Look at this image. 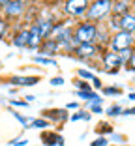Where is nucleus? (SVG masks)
<instances>
[{
    "mask_svg": "<svg viewBox=\"0 0 135 146\" xmlns=\"http://www.w3.org/2000/svg\"><path fill=\"white\" fill-rule=\"evenodd\" d=\"M111 9H113V0H96V2H92V6H88L86 19L88 21H101Z\"/></svg>",
    "mask_w": 135,
    "mask_h": 146,
    "instance_id": "1",
    "label": "nucleus"
},
{
    "mask_svg": "<svg viewBox=\"0 0 135 146\" xmlns=\"http://www.w3.org/2000/svg\"><path fill=\"white\" fill-rule=\"evenodd\" d=\"M96 36H98V28H96V25H92V23L79 25L77 30L73 32V39L79 45H83V43H94Z\"/></svg>",
    "mask_w": 135,
    "mask_h": 146,
    "instance_id": "2",
    "label": "nucleus"
},
{
    "mask_svg": "<svg viewBox=\"0 0 135 146\" xmlns=\"http://www.w3.org/2000/svg\"><path fill=\"white\" fill-rule=\"evenodd\" d=\"M131 45H133V34H128V32H124V30L116 32V34L111 38V47H113L116 52L126 51V49L131 47Z\"/></svg>",
    "mask_w": 135,
    "mask_h": 146,
    "instance_id": "3",
    "label": "nucleus"
},
{
    "mask_svg": "<svg viewBox=\"0 0 135 146\" xmlns=\"http://www.w3.org/2000/svg\"><path fill=\"white\" fill-rule=\"evenodd\" d=\"M66 13L71 15V17H79V15H83L86 13L88 9V0H68L64 6Z\"/></svg>",
    "mask_w": 135,
    "mask_h": 146,
    "instance_id": "4",
    "label": "nucleus"
},
{
    "mask_svg": "<svg viewBox=\"0 0 135 146\" xmlns=\"http://www.w3.org/2000/svg\"><path fill=\"white\" fill-rule=\"evenodd\" d=\"M103 64H105V68H113L111 71H114V68L118 69L122 66V60H120L118 52H105L103 54Z\"/></svg>",
    "mask_w": 135,
    "mask_h": 146,
    "instance_id": "5",
    "label": "nucleus"
},
{
    "mask_svg": "<svg viewBox=\"0 0 135 146\" xmlns=\"http://www.w3.org/2000/svg\"><path fill=\"white\" fill-rule=\"evenodd\" d=\"M23 4L21 2H17V0H9L8 4L4 6V13L8 15V17H17V15H21L23 13Z\"/></svg>",
    "mask_w": 135,
    "mask_h": 146,
    "instance_id": "6",
    "label": "nucleus"
},
{
    "mask_svg": "<svg viewBox=\"0 0 135 146\" xmlns=\"http://www.w3.org/2000/svg\"><path fill=\"white\" fill-rule=\"evenodd\" d=\"M79 58H92V56L96 54V45L94 43H83V45H79L75 49Z\"/></svg>",
    "mask_w": 135,
    "mask_h": 146,
    "instance_id": "7",
    "label": "nucleus"
},
{
    "mask_svg": "<svg viewBox=\"0 0 135 146\" xmlns=\"http://www.w3.org/2000/svg\"><path fill=\"white\" fill-rule=\"evenodd\" d=\"M120 30L128 32V34H133L135 32V15L128 13V15L120 17Z\"/></svg>",
    "mask_w": 135,
    "mask_h": 146,
    "instance_id": "8",
    "label": "nucleus"
},
{
    "mask_svg": "<svg viewBox=\"0 0 135 146\" xmlns=\"http://www.w3.org/2000/svg\"><path fill=\"white\" fill-rule=\"evenodd\" d=\"M34 26L38 28V32H39V36H41V39L49 38V36H51V32H53V28H55L51 21H38Z\"/></svg>",
    "mask_w": 135,
    "mask_h": 146,
    "instance_id": "9",
    "label": "nucleus"
},
{
    "mask_svg": "<svg viewBox=\"0 0 135 146\" xmlns=\"http://www.w3.org/2000/svg\"><path fill=\"white\" fill-rule=\"evenodd\" d=\"M128 9H130L128 0H116V2H113V9H111V11H113L116 17H124V15H128Z\"/></svg>",
    "mask_w": 135,
    "mask_h": 146,
    "instance_id": "10",
    "label": "nucleus"
},
{
    "mask_svg": "<svg viewBox=\"0 0 135 146\" xmlns=\"http://www.w3.org/2000/svg\"><path fill=\"white\" fill-rule=\"evenodd\" d=\"M28 41H30V30H23L13 38V45L17 47H28Z\"/></svg>",
    "mask_w": 135,
    "mask_h": 146,
    "instance_id": "11",
    "label": "nucleus"
},
{
    "mask_svg": "<svg viewBox=\"0 0 135 146\" xmlns=\"http://www.w3.org/2000/svg\"><path fill=\"white\" fill-rule=\"evenodd\" d=\"M43 144L47 146H53V144H58V146H64V139L58 137L57 133H43Z\"/></svg>",
    "mask_w": 135,
    "mask_h": 146,
    "instance_id": "12",
    "label": "nucleus"
},
{
    "mask_svg": "<svg viewBox=\"0 0 135 146\" xmlns=\"http://www.w3.org/2000/svg\"><path fill=\"white\" fill-rule=\"evenodd\" d=\"M58 49H60V43L55 41V39H47V41L41 45V51H43V54H55Z\"/></svg>",
    "mask_w": 135,
    "mask_h": 146,
    "instance_id": "13",
    "label": "nucleus"
},
{
    "mask_svg": "<svg viewBox=\"0 0 135 146\" xmlns=\"http://www.w3.org/2000/svg\"><path fill=\"white\" fill-rule=\"evenodd\" d=\"M38 82V77H11V84L19 86H34Z\"/></svg>",
    "mask_w": 135,
    "mask_h": 146,
    "instance_id": "14",
    "label": "nucleus"
},
{
    "mask_svg": "<svg viewBox=\"0 0 135 146\" xmlns=\"http://www.w3.org/2000/svg\"><path fill=\"white\" fill-rule=\"evenodd\" d=\"M39 43H41V36H39L38 28H36V26H32V28H30V41H28V47L36 49Z\"/></svg>",
    "mask_w": 135,
    "mask_h": 146,
    "instance_id": "15",
    "label": "nucleus"
},
{
    "mask_svg": "<svg viewBox=\"0 0 135 146\" xmlns=\"http://www.w3.org/2000/svg\"><path fill=\"white\" fill-rule=\"evenodd\" d=\"M38 64H45V66H57V60H53V58H45V56H36L34 58Z\"/></svg>",
    "mask_w": 135,
    "mask_h": 146,
    "instance_id": "16",
    "label": "nucleus"
},
{
    "mask_svg": "<svg viewBox=\"0 0 135 146\" xmlns=\"http://www.w3.org/2000/svg\"><path fill=\"white\" fill-rule=\"evenodd\" d=\"M131 54H133V51H131V49H126V51H120V52H118V56H120V60H122V64L130 62Z\"/></svg>",
    "mask_w": 135,
    "mask_h": 146,
    "instance_id": "17",
    "label": "nucleus"
},
{
    "mask_svg": "<svg viewBox=\"0 0 135 146\" xmlns=\"http://www.w3.org/2000/svg\"><path fill=\"white\" fill-rule=\"evenodd\" d=\"M30 125L32 127H47V120H32Z\"/></svg>",
    "mask_w": 135,
    "mask_h": 146,
    "instance_id": "18",
    "label": "nucleus"
},
{
    "mask_svg": "<svg viewBox=\"0 0 135 146\" xmlns=\"http://www.w3.org/2000/svg\"><path fill=\"white\" fill-rule=\"evenodd\" d=\"M75 86H79L81 90H90V84L84 82V81H77V82H75Z\"/></svg>",
    "mask_w": 135,
    "mask_h": 146,
    "instance_id": "19",
    "label": "nucleus"
},
{
    "mask_svg": "<svg viewBox=\"0 0 135 146\" xmlns=\"http://www.w3.org/2000/svg\"><path fill=\"white\" fill-rule=\"evenodd\" d=\"M6 28H8V23H6L4 19H0V38L6 34Z\"/></svg>",
    "mask_w": 135,
    "mask_h": 146,
    "instance_id": "20",
    "label": "nucleus"
},
{
    "mask_svg": "<svg viewBox=\"0 0 135 146\" xmlns=\"http://www.w3.org/2000/svg\"><path fill=\"white\" fill-rule=\"evenodd\" d=\"M90 146H107V139L101 137V139H98V141H94Z\"/></svg>",
    "mask_w": 135,
    "mask_h": 146,
    "instance_id": "21",
    "label": "nucleus"
},
{
    "mask_svg": "<svg viewBox=\"0 0 135 146\" xmlns=\"http://www.w3.org/2000/svg\"><path fill=\"white\" fill-rule=\"evenodd\" d=\"M79 75H81V77H84V79H92V81H94V75H92V73H88V71H84V69H79Z\"/></svg>",
    "mask_w": 135,
    "mask_h": 146,
    "instance_id": "22",
    "label": "nucleus"
},
{
    "mask_svg": "<svg viewBox=\"0 0 135 146\" xmlns=\"http://www.w3.org/2000/svg\"><path fill=\"white\" fill-rule=\"evenodd\" d=\"M26 142H28L26 139H19V141H11L9 144L11 146H26Z\"/></svg>",
    "mask_w": 135,
    "mask_h": 146,
    "instance_id": "23",
    "label": "nucleus"
},
{
    "mask_svg": "<svg viewBox=\"0 0 135 146\" xmlns=\"http://www.w3.org/2000/svg\"><path fill=\"white\" fill-rule=\"evenodd\" d=\"M51 84H53V86H60V84H64V79H62V77H55V79L51 81Z\"/></svg>",
    "mask_w": 135,
    "mask_h": 146,
    "instance_id": "24",
    "label": "nucleus"
},
{
    "mask_svg": "<svg viewBox=\"0 0 135 146\" xmlns=\"http://www.w3.org/2000/svg\"><path fill=\"white\" fill-rule=\"evenodd\" d=\"M118 112H120V107H118V105H114V107H111V109H109V114H111V116L118 114Z\"/></svg>",
    "mask_w": 135,
    "mask_h": 146,
    "instance_id": "25",
    "label": "nucleus"
},
{
    "mask_svg": "<svg viewBox=\"0 0 135 146\" xmlns=\"http://www.w3.org/2000/svg\"><path fill=\"white\" fill-rule=\"evenodd\" d=\"M81 118H86V120H88V114L81 112V114H73V116H71V120H81Z\"/></svg>",
    "mask_w": 135,
    "mask_h": 146,
    "instance_id": "26",
    "label": "nucleus"
},
{
    "mask_svg": "<svg viewBox=\"0 0 135 146\" xmlns=\"http://www.w3.org/2000/svg\"><path fill=\"white\" fill-rule=\"evenodd\" d=\"M128 64H130L131 69H135V51H133V54H131V58H130V62H128Z\"/></svg>",
    "mask_w": 135,
    "mask_h": 146,
    "instance_id": "27",
    "label": "nucleus"
},
{
    "mask_svg": "<svg viewBox=\"0 0 135 146\" xmlns=\"http://www.w3.org/2000/svg\"><path fill=\"white\" fill-rule=\"evenodd\" d=\"M105 94H118V92H120V90H116V88H105Z\"/></svg>",
    "mask_w": 135,
    "mask_h": 146,
    "instance_id": "28",
    "label": "nucleus"
},
{
    "mask_svg": "<svg viewBox=\"0 0 135 146\" xmlns=\"http://www.w3.org/2000/svg\"><path fill=\"white\" fill-rule=\"evenodd\" d=\"M13 105H17V107H26V101H11Z\"/></svg>",
    "mask_w": 135,
    "mask_h": 146,
    "instance_id": "29",
    "label": "nucleus"
},
{
    "mask_svg": "<svg viewBox=\"0 0 135 146\" xmlns=\"http://www.w3.org/2000/svg\"><path fill=\"white\" fill-rule=\"evenodd\" d=\"M92 111H94V112H101V107H100V105H96V103H94V105H92Z\"/></svg>",
    "mask_w": 135,
    "mask_h": 146,
    "instance_id": "30",
    "label": "nucleus"
},
{
    "mask_svg": "<svg viewBox=\"0 0 135 146\" xmlns=\"http://www.w3.org/2000/svg\"><path fill=\"white\" fill-rule=\"evenodd\" d=\"M124 114H135V109H128V111H124Z\"/></svg>",
    "mask_w": 135,
    "mask_h": 146,
    "instance_id": "31",
    "label": "nucleus"
},
{
    "mask_svg": "<svg viewBox=\"0 0 135 146\" xmlns=\"http://www.w3.org/2000/svg\"><path fill=\"white\" fill-rule=\"evenodd\" d=\"M68 109H77V103H68Z\"/></svg>",
    "mask_w": 135,
    "mask_h": 146,
    "instance_id": "32",
    "label": "nucleus"
},
{
    "mask_svg": "<svg viewBox=\"0 0 135 146\" xmlns=\"http://www.w3.org/2000/svg\"><path fill=\"white\" fill-rule=\"evenodd\" d=\"M8 2H9V0H0V6H6Z\"/></svg>",
    "mask_w": 135,
    "mask_h": 146,
    "instance_id": "33",
    "label": "nucleus"
},
{
    "mask_svg": "<svg viewBox=\"0 0 135 146\" xmlns=\"http://www.w3.org/2000/svg\"><path fill=\"white\" fill-rule=\"evenodd\" d=\"M17 2H21V4H23V6H25V2H28V0H17Z\"/></svg>",
    "mask_w": 135,
    "mask_h": 146,
    "instance_id": "34",
    "label": "nucleus"
},
{
    "mask_svg": "<svg viewBox=\"0 0 135 146\" xmlns=\"http://www.w3.org/2000/svg\"><path fill=\"white\" fill-rule=\"evenodd\" d=\"M130 99H133V101H135V94H130Z\"/></svg>",
    "mask_w": 135,
    "mask_h": 146,
    "instance_id": "35",
    "label": "nucleus"
}]
</instances>
